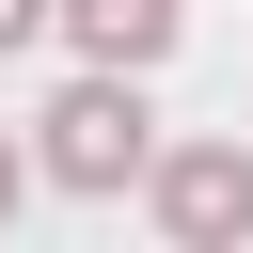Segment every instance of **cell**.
Returning <instances> with one entry per match:
<instances>
[{"instance_id":"6da1fadb","label":"cell","mask_w":253,"mask_h":253,"mask_svg":"<svg viewBox=\"0 0 253 253\" xmlns=\"http://www.w3.org/2000/svg\"><path fill=\"white\" fill-rule=\"evenodd\" d=\"M142 158H158L142 63H79V79L47 95V142H32V174H47V190H79V206H111V190H142Z\"/></svg>"},{"instance_id":"7a4b0ae2","label":"cell","mask_w":253,"mask_h":253,"mask_svg":"<svg viewBox=\"0 0 253 253\" xmlns=\"http://www.w3.org/2000/svg\"><path fill=\"white\" fill-rule=\"evenodd\" d=\"M142 206H158V237H174V253L253 237V142H158V158H142Z\"/></svg>"},{"instance_id":"3957f363","label":"cell","mask_w":253,"mask_h":253,"mask_svg":"<svg viewBox=\"0 0 253 253\" xmlns=\"http://www.w3.org/2000/svg\"><path fill=\"white\" fill-rule=\"evenodd\" d=\"M47 32H63L79 63H174L190 0H47Z\"/></svg>"},{"instance_id":"277c9868","label":"cell","mask_w":253,"mask_h":253,"mask_svg":"<svg viewBox=\"0 0 253 253\" xmlns=\"http://www.w3.org/2000/svg\"><path fill=\"white\" fill-rule=\"evenodd\" d=\"M32 32H47V0H0V47H32Z\"/></svg>"},{"instance_id":"5b68a950","label":"cell","mask_w":253,"mask_h":253,"mask_svg":"<svg viewBox=\"0 0 253 253\" xmlns=\"http://www.w3.org/2000/svg\"><path fill=\"white\" fill-rule=\"evenodd\" d=\"M16 190H32V158H16V142H0V221H16Z\"/></svg>"}]
</instances>
